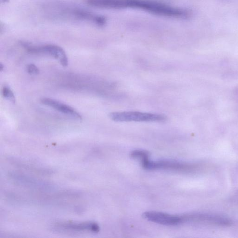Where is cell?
Here are the masks:
<instances>
[{"label": "cell", "mask_w": 238, "mask_h": 238, "mask_svg": "<svg viewBox=\"0 0 238 238\" xmlns=\"http://www.w3.org/2000/svg\"><path fill=\"white\" fill-rule=\"evenodd\" d=\"M1 1L2 3H7L9 1V0H1Z\"/></svg>", "instance_id": "cell-14"}, {"label": "cell", "mask_w": 238, "mask_h": 238, "mask_svg": "<svg viewBox=\"0 0 238 238\" xmlns=\"http://www.w3.org/2000/svg\"><path fill=\"white\" fill-rule=\"evenodd\" d=\"M109 116L115 122H162L167 120L164 114L137 111L113 112Z\"/></svg>", "instance_id": "cell-2"}, {"label": "cell", "mask_w": 238, "mask_h": 238, "mask_svg": "<svg viewBox=\"0 0 238 238\" xmlns=\"http://www.w3.org/2000/svg\"><path fill=\"white\" fill-rule=\"evenodd\" d=\"M20 44L30 53L47 54L59 61L63 66H67L68 65V59L66 54L61 47L51 44L36 46L26 42H21Z\"/></svg>", "instance_id": "cell-4"}, {"label": "cell", "mask_w": 238, "mask_h": 238, "mask_svg": "<svg viewBox=\"0 0 238 238\" xmlns=\"http://www.w3.org/2000/svg\"><path fill=\"white\" fill-rule=\"evenodd\" d=\"M145 169L148 170H165L175 172H184L192 168L190 165L172 160L150 161L149 159L142 162Z\"/></svg>", "instance_id": "cell-5"}, {"label": "cell", "mask_w": 238, "mask_h": 238, "mask_svg": "<svg viewBox=\"0 0 238 238\" xmlns=\"http://www.w3.org/2000/svg\"><path fill=\"white\" fill-rule=\"evenodd\" d=\"M3 69H4V66H3V65L2 63H1L0 64V70L2 71Z\"/></svg>", "instance_id": "cell-13"}, {"label": "cell", "mask_w": 238, "mask_h": 238, "mask_svg": "<svg viewBox=\"0 0 238 238\" xmlns=\"http://www.w3.org/2000/svg\"><path fill=\"white\" fill-rule=\"evenodd\" d=\"M27 71L29 74L36 75L39 73V68L35 64H30L27 66Z\"/></svg>", "instance_id": "cell-12"}, {"label": "cell", "mask_w": 238, "mask_h": 238, "mask_svg": "<svg viewBox=\"0 0 238 238\" xmlns=\"http://www.w3.org/2000/svg\"><path fill=\"white\" fill-rule=\"evenodd\" d=\"M8 177L15 184L36 190L53 192L56 187L50 182L17 172H9Z\"/></svg>", "instance_id": "cell-3"}, {"label": "cell", "mask_w": 238, "mask_h": 238, "mask_svg": "<svg viewBox=\"0 0 238 238\" xmlns=\"http://www.w3.org/2000/svg\"><path fill=\"white\" fill-rule=\"evenodd\" d=\"M92 6L106 9H139L154 15L171 18L186 19L190 17L191 11L156 0H86Z\"/></svg>", "instance_id": "cell-1"}, {"label": "cell", "mask_w": 238, "mask_h": 238, "mask_svg": "<svg viewBox=\"0 0 238 238\" xmlns=\"http://www.w3.org/2000/svg\"><path fill=\"white\" fill-rule=\"evenodd\" d=\"M131 156L134 159L140 160L142 162L149 159V154L146 151L135 150L131 153Z\"/></svg>", "instance_id": "cell-10"}, {"label": "cell", "mask_w": 238, "mask_h": 238, "mask_svg": "<svg viewBox=\"0 0 238 238\" xmlns=\"http://www.w3.org/2000/svg\"><path fill=\"white\" fill-rule=\"evenodd\" d=\"M143 216L150 221L165 226H176L183 223L181 216L174 215L161 212L149 211L144 213Z\"/></svg>", "instance_id": "cell-7"}, {"label": "cell", "mask_w": 238, "mask_h": 238, "mask_svg": "<svg viewBox=\"0 0 238 238\" xmlns=\"http://www.w3.org/2000/svg\"><path fill=\"white\" fill-rule=\"evenodd\" d=\"M53 227L55 230L61 232L97 233L100 231L99 225L93 222H62L57 223Z\"/></svg>", "instance_id": "cell-6"}, {"label": "cell", "mask_w": 238, "mask_h": 238, "mask_svg": "<svg viewBox=\"0 0 238 238\" xmlns=\"http://www.w3.org/2000/svg\"><path fill=\"white\" fill-rule=\"evenodd\" d=\"M2 95L3 97L11 102H15V97L11 89L8 86H4L2 89Z\"/></svg>", "instance_id": "cell-11"}, {"label": "cell", "mask_w": 238, "mask_h": 238, "mask_svg": "<svg viewBox=\"0 0 238 238\" xmlns=\"http://www.w3.org/2000/svg\"><path fill=\"white\" fill-rule=\"evenodd\" d=\"M69 14L74 18L86 20L98 26H103L106 23V19L102 15H97L92 13L80 9H73L69 11Z\"/></svg>", "instance_id": "cell-9"}, {"label": "cell", "mask_w": 238, "mask_h": 238, "mask_svg": "<svg viewBox=\"0 0 238 238\" xmlns=\"http://www.w3.org/2000/svg\"><path fill=\"white\" fill-rule=\"evenodd\" d=\"M41 103L59 112L66 114L70 117L77 120L82 119V116L79 113L75 111L71 107L60 102L59 101L49 98H43L41 99Z\"/></svg>", "instance_id": "cell-8"}]
</instances>
